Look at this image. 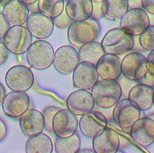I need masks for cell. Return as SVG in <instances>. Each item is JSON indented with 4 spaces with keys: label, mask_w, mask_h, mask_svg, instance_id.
<instances>
[{
    "label": "cell",
    "mask_w": 154,
    "mask_h": 153,
    "mask_svg": "<svg viewBox=\"0 0 154 153\" xmlns=\"http://www.w3.org/2000/svg\"><path fill=\"white\" fill-rule=\"evenodd\" d=\"M98 20L90 17L82 21H73L68 27L67 35L70 44L75 47L95 41L100 33Z\"/></svg>",
    "instance_id": "obj_1"
},
{
    "label": "cell",
    "mask_w": 154,
    "mask_h": 153,
    "mask_svg": "<svg viewBox=\"0 0 154 153\" xmlns=\"http://www.w3.org/2000/svg\"><path fill=\"white\" fill-rule=\"evenodd\" d=\"M100 44L105 53L119 56L133 49L134 40L132 35L120 26L108 31Z\"/></svg>",
    "instance_id": "obj_2"
},
{
    "label": "cell",
    "mask_w": 154,
    "mask_h": 153,
    "mask_svg": "<svg viewBox=\"0 0 154 153\" xmlns=\"http://www.w3.org/2000/svg\"><path fill=\"white\" fill-rule=\"evenodd\" d=\"M91 93L95 104L102 109L114 106L120 100L122 89L115 80H98L91 89Z\"/></svg>",
    "instance_id": "obj_3"
},
{
    "label": "cell",
    "mask_w": 154,
    "mask_h": 153,
    "mask_svg": "<svg viewBox=\"0 0 154 153\" xmlns=\"http://www.w3.org/2000/svg\"><path fill=\"white\" fill-rule=\"evenodd\" d=\"M54 53V49L48 41L38 40L32 43L27 50L26 58L32 68L43 70L53 64Z\"/></svg>",
    "instance_id": "obj_4"
},
{
    "label": "cell",
    "mask_w": 154,
    "mask_h": 153,
    "mask_svg": "<svg viewBox=\"0 0 154 153\" xmlns=\"http://www.w3.org/2000/svg\"><path fill=\"white\" fill-rule=\"evenodd\" d=\"M3 43L8 52L14 55L26 52L32 43V35L23 25L11 26L2 38Z\"/></svg>",
    "instance_id": "obj_5"
},
{
    "label": "cell",
    "mask_w": 154,
    "mask_h": 153,
    "mask_svg": "<svg viewBox=\"0 0 154 153\" xmlns=\"http://www.w3.org/2000/svg\"><path fill=\"white\" fill-rule=\"evenodd\" d=\"M141 110L128 98L120 100L114 106L112 118L115 122L125 132L129 133L133 124L140 118Z\"/></svg>",
    "instance_id": "obj_6"
},
{
    "label": "cell",
    "mask_w": 154,
    "mask_h": 153,
    "mask_svg": "<svg viewBox=\"0 0 154 153\" xmlns=\"http://www.w3.org/2000/svg\"><path fill=\"white\" fill-rule=\"evenodd\" d=\"M121 70L126 79L132 81H138L148 72L146 58L140 52H130L122 60Z\"/></svg>",
    "instance_id": "obj_7"
},
{
    "label": "cell",
    "mask_w": 154,
    "mask_h": 153,
    "mask_svg": "<svg viewBox=\"0 0 154 153\" xmlns=\"http://www.w3.org/2000/svg\"><path fill=\"white\" fill-rule=\"evenodd\" d=\"M5 81L7 86L12 91L25 92L32 87L34 76L29 67L23 65H15L7 71Z\"/></svg>",
    "instance_id": "obj_8"
},
{
    "label": "cell",
    "mask_w": 154,
    "mask_h": 153,
    "mask_svg": "<svg viewBox=\"0 0 154 153\" xmlns=\"http://www.w3.org/2000/svg\"><path fill=\"white\" fill-rule=\"evenodd\" d=\"M149 25L150 19L148 14L141 8L128 9L120 19V27L133 37L139 36Z\"/></svg>",
    "instance_id": "obj_9"
},
{
    "label": "cell",
    "mask_w": 154,
    "mask_h": 153,
    "mask_svg": "<svg viewBox=\"0 0 154 153\" xmlns=\"http://www.w3.org/2000/svg\"><path fill=\"white\" fill-rule=\"evenodd\" d=\"M79 62L78 52L72 46H60L54 53V68L61 74L67 75L73 73Z\"/></svg>",
    "instance_id": "obj_10"
},
{
    "label": "cell",
    "mask_w": 154,
    "mask_h": 153,
    "mask_svg": "<svg viewBox=\"0 0 154 153\" xmlns=\"http://www.w3.org/2000/svg\"><path fill=\"white\" fill-rule=\"evenodd\" d=\"M79 121L76 115L68 109H61L54 115L52 130L57 137H68L75 134Z\"/></svg>",
    "instance_id": "obj_11"
},
{
    "label": "cell",
    "mask_w": 154,
    "mask_h": 153,
    "mask_svg": "<svg viewBox=\"0 0 154 153\" xmlns=\"http://www.w3.org/2000/svg\"><path fill=\"white\" fill-rule=\"evenodd\" d=\"M29 104L30 98L25 92L13 91L6 94L2 107L7 116L17 118L29 109Z\"/></svg>",
    "instance_id": "obj_12"
},
{
    "label": "cell",
    "mask_w": 154,
    "mask_h": 153,
    "mask_svg": "<svg viewBox=\"0 0 154 153\" xmlns=\"http://www.w3.org/2000/svg\"><path fill=\"white\" fill-rule=\"evenodd\" d=\"M96 65L87 61L79 62L73 71L72 80L78 89L90 90L99 80Z\"/></svg>",
    "instance_id": "obj_13"
},
{
    "label": "cell",
    "mask_w": 154,
    "mask_h": 153,
    "mask_svg": "<svg viewBox=\"0 0 154 153\" xmlns=\"http://www.w3.org/2000/svg\"><path fill=\"white\" fill-rule=\"evenodd\" d=\"M95 105L94 98L88 90L78 89L67 97V109L76 116H82L93 110Z\"/></svg>",
    "instance_id": "obj_14"
},
{
    "label": "cell",
    "mask_w": 154,
    "mask_h": 153,
    "mask_svg": "<svg viewBox=\"0 0 154 153\" xmlns=\"http://www.w3.org/2000/svg\"><path fill=\"white\" fill-rule=\"evenodd\" d=\"M26 28L32 37L38 40L49 37L53 32L54 24L52 19L39 11L32 13L26 22Z\"/></svg>",
    "instance_id": "obj_15"
},
{
    "label": "cell",
    "mask_w": 154,
    "mask_h": 153,
    "mask_svg": "<svg viewBox=\"0 0 154 153\" xmlns=\"http://www.w3.org/2000/svg\"><path fill=\"white\" fill-rule=\"evenodd\" d=\"M129 134L140 146H150L154 143V121L149 116L140 118L132 126Z\"/></svg>",
    "instance_id": "obj_16"
},
{
    "label": "cell",
    "mask_w": 154,
    "mask_h": 153,
    "mask_svg": "<svg viewBox=\"0 0 154 153\" xmlns=\"http://www.w3.org/2000/svg\"><path fill=\"white\" fill-rule=\"evenodd\" d=\"M106 116L100 112L91 111L82 115L78 126L82 134L88 138H93L107 127Z\"/></svg>",
    "instance_id": "obj_17"
},
{
    "label": "cell",
    "mask_w": 154,
    "mask_h": 153,
    "mask_svg": "<svg viewBox=\"0 0 154 153\" xmlns=\"http://www.w3.org/2000/svg\"><path fill=\"white\" fill-rule=\"evenodd\" d=\"M119 147V134L107 127L93 138V149L96 153H116Z\"/></svg>",
    "instance_id": "obj_18"
},
{
    "label": "cell",
    "mask_w": 154,
    "mask_h": 153,
    "mask_svg": "<svg viewBox=\"0 0 154 153\" xmlns=\"http://www.w3.org/2000/svg\"><path fill=\"white\" fill-rule=\"evenodd\" d=\"M153 88L139 83L131 88L128 98L141 111H147L153 106Z\"/></svg>",
    "instance_id": "obj_19"
},
{
    "label": "cell",
    "mask_w": 154,
    "mask_h": 153,
    "mask_svg": "<svg viewBox=\"0 0 154 153\" xmlns=\"http://www.w3.org/2000/svg\"><path fill=\"white\" fill-rule=\"evenodd\" d=\"M121 62L118 55L104 54L96 65L99 77L102 79H118L122 74Z\"/></svg>",
    "instance_id": "obj_20"
},
{
    "label": "cell",
    "mask_w": 154,
    "mask_h": 153,
    "mask_svg": "<svg viewBox=\"0 0 154 153\" xmlns=\"http://www.w3.org/2000/svg\"><path fill=\"white\" fill-rule=\"evenodd\" d=\"M19 125L22 132L28 136L42 133L45 128V120L42 112L29 109L19 118Z\"/></svg>",
    "instance_id": "obj_21"
},
{
    "label": "cell",
    "mask_w": 154,
    "mask_h": 153,
    "mask_svg": "<svg viewBox=\"0 0 154 153\" xmlns=\"http://www.w3.org/2000/svg\"><path fill=\"white\" fill-rule=\"evenodd\" d=\"M28 6L19 0H10L3 7L4 16L11 26L24 25L29 16Z\"/></svg>",
    "instance_id": "obj_22"
},
{
    "label": "cell",
    "mask_w": 154,
    "mask_h": 153,
    "mask_svg": "<svg viewBox=\"0 0 154 153\" xmlns=\"http://www.w3.org/2000/svg\"><path fill=\"white\" fill-rule=\"evenodd\" d=\"M64 10L73 21H82L91 17L93 2L91 0H67Z\"/></svg>",
    "instance_id": "obj_23"
},
{
    "label": "cell",
    "mask_w": 154,
    "mask_h": 153,
    "mask_svg": "<svg viewBox=\"0 0 154 153\" xmlns=\"http://www.w3.org/2000/svg\"><path fill=\"white\" fill-rule=\"evenodd\" d=\"M53 143L50 137L40 133L29 136L25 143L26 153H52Z\"/></svg>",
    "instance_id": "obj_24"
},
{
    "label": "cell",
    "mask_w": 154,
    "mask_h": 153,
    "mask_svg": "<svg viewBox=\"0 0 154 153\" xmlns=\"http://www.w3.org/2000/svg\"><path fill=\"white\" fill-rule=\"evenodd\" d=\"M128 9V0H103L101 2L103 17L109 20H120Z\"/></svg>",
    "instance_id": "obj_25"
},
{
    "label": "cell",
    "mask_w": 154,
    "mask_h": 153,
    "mask_svg": "<svg viewBox=\"0 0 154 153\" xmlns=\"http://www.w3.org/2000/svg\"><path fill=\"white\" fill-rule=\"evenodd\" d=\"M78 52L79 62L87 61L94 65H96L100 58L105 54L101 44L95 41L81 46Z\"/></svg>",
    "instance_id": "obj_26"
},
{
    "label": "cell",
    "mask_w": 154,
    "mask_h": 153,
    "mask_svg": "<svg viewBox=\"0 0 154 153\" xmlns=\"http://www.w3.org/2000/svg\"><path fill=\"white\" fill-rule=\"evenodd\" d=\"M81 146L80 137L76 133L68 137H57L54 143L56 153H78Z\"/></svg>",
    "instance_id": "obj_27"
},
{
    "label": "cell",
    "mask_w": 154,
    "mask_h": 153,
    "mask_svg": "<svg viewBox=\"0 0 154 153\" xmlns=\"http://www.w3.org/2000/svg\"><path fill=\"white\" fill-rule=\"evenodd\" d=\"M64 0H38V10L44 15L53 19L64 10Z\"/></svg>",
    "instance_id": "obj_28"
},
{
    "label": "cell",
    "mask_w": 154,
    "mask_h": 153,
    "mask_svg": "<svg viewBox=\"0 0 154 153\" xmlns=\"http://www.w3.org/2000/svg\"><path fill=\"white\" fill-rule=\"evenodd\" d=\"M139 43L141 47L146 50H154V25L148 28L139 35Z\"/></svg>",
    "instance_id": "obj_29"
},
{
    "label": "cell",
    "mask_w": 154,
    "mask_h": 153,
    "mask_svg": "<svg viewBox=\"0 0 154 153\" xmlns=\"http://www.w3.org/2000/svg\"><path fill=\"white\" fill-rule=\"evenodd\" d=\"M61 109L60 107L49 106L45 107L42 110V113L43 115L45 120V128L49 133H52V120L55 113Z\"/></svg>",
    "instance_id": "obj_30"
},
{
    "label": "cell",
    "mask_w": 154,
    "mask_h": 153,
    "mask_svg": "<svg viewBox=\"0 0 154 153\" xmlns=\"http://www.w3.org/2000/svg\"><path fill=\"white\" fill-rule=\"evenodd\" d=\"M53 22L54 26L58 29H63L69 26V25L73 22L71 20L66 13L65 10L57 17L53 18Z\"/></svg>",
    "instance_id": "obj_31"
},
{
    "label": "cell",
    "mask_w": 154,
    "mask_h": 153,
    "mask_svg": "<svg viewBox=\"0 0 154 153\" xmlns=\"http://www.w3.org/2000/svg\"><path fill=\"white\" fill-rule=\"evenodd\" d=\"M90 17L96 20H99L103 18L101 10V2H93V11Z\"/></svg>",
    "instance_id": "obj_32"
},
{
    "label": "cell",
    "mask_w": 154,
    "mask_h": 153,
    "mask_svg": "<svg viewBox=\"0 0 154 153\" xmlns=\"http://www.w3.org/2000/svg\"><path fill=\"white\" fill-rule=\"evenodd\" d=\"M10 27V25L4 16L3 14L0 12V40L3 38Z\"/></svg>",
    "instance_id": "obj_33"
},
{
    "label": "cell",
    "mask_w": 154,
    "mask_h": 153,
    "mask_svg": "<svg viewBox=\"0 0 154 153\" xmlns=\"http://www.w3.org/2000/svg\"><path fill=\"white\" fill-rule=\"evenodd\" d=\"M143 9L147 13L154 15V0H141Z\"/></svg>",
    "instance_id": "obj_34"
},
{
    "label": "cell",
    "mask_w": 154,
    "mask_h": 153,
    "mask_svg": "<svg viewBox=\"0 0 154 153\" xmlns=\"http://www.w3.org/2000/svg\"><path fill=\"white\" fill-rule=\"evenodd\" d=\"M8 57V51L5 47L3 42L0 40V66L4 64Z\"/></svg>",
    "instance_id": "obj_35"
},
{
    "label": "cell",
    "mask_w": 154,
    "mask_h": 153,
    "mask_svg": "<svg viewBox=\"0 0 154 153\" xmlns=\"http://www.w3.org/2000/svg\"><path fill=\"white\" fill-rule=\"evenodd\" d=\"M148 66V73L152 75H154V50L150 51L146 58Z\"/></svg>",
    "instance_id": "obj_36"
},
{
    "label": "cell",
    "mask_w": 154,
    "mask_h": 153,
    "mask_svg": "<svg viewBox=\"0 0 154 153\" xmlns=\"http://www.w3.org/2000/svg\"><path fill=\"white\" fill-rule=\"evenodd\" d=\"M138 82L141 83H144L147 85H149L154 88V75H152L148 72L146 74V76L138 80Z\"/></svg>",
    "instance_id": "obj_37"
},
{
    "label": "cell",
    "mask_w": 154,
    "mask_h": 153,
    "mask_svg": "<svg viewBox=\"0 0 154 153\" xmlns=\"http://www.w3.org/2000/svg\"><path fill=\"white\" fill-rule=\"evenodd\" d=\"M7 134V128L5 123L0 118V142H1Z\"/></svg>",
    "instance_id": "obj_38"
},
{
    "label": "cell",
    "mask_w": 154,
    "mask_h": 153,
    "mask_svg": "<svg viewBox=\"0 0 154 153\" xmlns=\"http://www.w3.org/2000/svg\"><path fill=\"white\" fill-rule=\"evenodd\" d=\"M7 94L6 89L4 86V85L0 82V106L2 105V101Z\"/></svg>",
    "instance_id": "obj_39"
},
{
    "label": "cell",
    "mask_w": 154,
    "mask_h": 153,
    "mask_svg": "<svg viewBox=\"0 0 154 153\" xmlns=\"http://www.w3.org/2000/svg\"><path fill=\"white\" fill-rule=\"evenodd\" d=\"M23 2L25 4H26L27 6H29L30 5H32L35 2H37L38 0H19Z\"/></svg>",
    "instance_id": "obj_40"
},
{
    "label": "cell",
    "mask_w": 154,
    "mask_h": 153,
    "mask_svg": "<svg viewBox=\"0 0 154 153\" xmlns=\"http://www.w3.org/2000/svg\"><path fill=\"white\" fill-rule=\"evenodd\" d=\"M78 152H80V153H81V152H88V153L90 152V153H93V152H94V151H92V150H90V149H80Z\"/></svg>",
    "instance_id": "obj_41"
},
{
    "label": "cell",
    "mask_w": 154,
    "mask_h": 153,
    "mask_svg": "<svg viewBox=\"0 0 154 153\" xmlns=\"http://www.w3.org/2000/svg\"><path fill=\"white\" fill-rule=\"evenodd\" d=\"M92 2H102V1L103 0H91Z\"/></svg>",
    "instance_id": "obj_42"
},
{
    "label": "cell",
    "mask_w": 154,
    "mask_h": 153,
    "mask_svg": "<svg viewBox=\"0 0 154 153\" xmlns=\"http://www.w3.org/2000/svg\"><path fill=\"white\" fill-rule=\"evenodd\" d=\"M149 117L151 118L154 121V114H152V115H151L150 116H149Z\"/></svg>",
    "instance_id": "obj_43"
},
{
    "label": "cell",
    "mask_w": 154,
    "mask_h": 153,
    "mask_svg": "<svg viewBox=\"0 0 154 153\" xmlns=\"http://www.w3.org/2000/svg\"><path fill=\"white\" fill-rule=\"evenodd\" d=\"M153 106H154V92H153Z\"/></svg>",
    "instance_id": "obj_44"
},
{
    "label": "cell",
    "mask_w": 154,
    "mask_h": 153,
    "mask_svg": "<svg viewBox=\"0 0 154 153\" xmlns=\"http://www.w3.org/2000/svg\"><path fill=\"white\" fill-rule=\"evenodd\" d=\"M128 1H131V0H128Z\"/></svg>",
    "instance_id": "obj_45"
}]
</instances>
